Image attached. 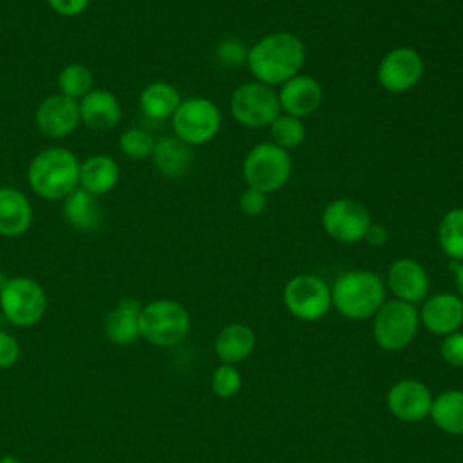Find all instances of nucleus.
<instances>
[{"mask_svg":"<svg viewBox=\"0 0 463 463\" xmlns=\"http://www.w3.org/2000/svg\"><path fill=\"white\" fill-rule=\"evenodd\" d=\"M306 61V45L291 31H275L259 38L250 49L246 67L251 76L269 87L282 85L300 74Z\"/></svg>","mask_w":463,"mask_h":463,"instance_id":"1","label":"nucleus"},{"mask_svg":"<svg viewBox=\"0 0 463 463\" xmlns=\"http://www.w3.org/2000/svg\"><path fill=\"white\" fill-rule=\"evenodd\" d=\"M31 190L47 201H63L80 186V161L65 146L40 150L29 163Z\"/></svg>","mask_w":463,"mask_h":463,"instance_id":"2","label":"nucleus"},{"mask_svg":"<svg viewBox=\"0 0 463 463\" xmlns=\"http://www.w3.org/2000/svg\"><path fill=\"white\" fill-rule=\"evenodd\" d=\"M385 302V284L382 277L367 269L342 273L331 288V306L351 320L373 317Z\"/></svg>","mask_w":463,"mask_h":463,"instance_id":"3","label":"nucleus"},{"mask_svg":"<svg viewBox=\"0 0 463 463\" xmlns=\"http://www.w3.org/2000/svg\"><path fill=\"white\" fill-rule=\"evenodd\" d=\"M293 159L288 150L271 141H262L251 146L242 159V177L246 186L273 194L284 188L291 177Z\"/></svg>","mask_w":463,"mask_h":463,"instance_id":"4","label":"nucleus"},{"mask_svg":"<svg viewBox=\"0 0 463 463\" xmlns=\"http://www.w3.org/2000/svg\"><path fill=\"white\" fill-rule=\"evenodd\" d=\"M190 331V315L183 304L172 298H157L143 306L139 336L157 347L181 344Z\"/></svg>","mask_w":463,"mask_h":463,"instance_id":"5","label":"nucleus"},{"mask_svg":"<svg viewBox=\"0 0 463 463\" xmlns=\"http://www.w3.org/2000/svg\"><path fill=\"white\" fill-rule=\"evenodd\" d=\"M174 136L190 146L210 143L221 130L222 114L215 101L195 96L183 99L170 118Z\"/></svg>","mask_w":463,"mask_h":463,"instance_id":"6","label":"nucleus"},{"mask_svg":"<svg viewBox=\"0 0 463 463\" xmlns=\"http://www.w3.org/2000/svg\"><path fill=\"white\" fill-rule=\"evenodd\" d=\"M47 311V295L31 277H9L0 288V313L18 327L38 324Z\"/></svg>","mask_w":463,"mask_h":463,"instance_id":"7","label":"nucleus"},{"mask_svg":"<svg viewBox=\"0 0 463 463\" xmlns=\"http://www.w3.org/2000/svg\"><path fill=\"white\" fill-rule=\"evenodd\" d=\"M230 112L232 118L246 128H268L280 114L277 90L257 80L241 83L232 92Z\"/></svg>","mask_w":463,"mask_h":463,"instance_id":"8","label":"nucleus"},{"mask_svg":"<svg viewBox=\"0 0 463 463\" xmlns=\"http://www.w3.org/2000/svg\"><path fill=\"white\" fill-rule=\"evenodd\" d=\"M373 317L374 340L385 351H400L407 347L420 326V315L414 304L398 298L383 302Z\"/></svg>","mask_w":463,"mask_h":463,"instance_id":"9","label":"nucleus"},{"mask_svg":"<svg viewBox=\"0 0 463 463\" xmlns=\"http://www.w3.org/2000/svg\"><path fill=\"white\" fill-rule=\"evenodd\" d=\"M324 232L344 244H354L365 239L373 217L365 204L351 197H338L327 203L320 215Z\"/></svg>","mask_w":463,"mask_h":463,"instance_id":"10","label":"nucleus"},{"mask_svg":"<svg viewBox=\"0 0 463 463\" xmlns=\"http://www.w3.org/2000/svg\"><path fill=\"white\" fill-rule=\"evenodd\" d=\"M288 311L306 322L322 318L331 307V288L317 275L300 273L291 277L282 291Z\"/></svg>","mask_w":463,"mask_h":463,"instance_id":"11","label":"nucleus"},{"mask_svg":"<svg viewBox=\"0 0 463 463\" xmlns=\"http://www.w3.org/2000/svg\"><path fill=\"white\" fill-rule=\"evenodd\" d=\"M425 63L421 54L407 45L394 47L383 54L376 69V80L387 92L402 94L414 89L423 78Z\"/></svg>","mask_w":463,"mask_h":463,"instance_id":"12","label":"nucleus"},{"mask_svg":"<svg viewBox=\"0 0 463 463\" xmlns=\"http://www.w3.org/2000/svg\"><path fill=\"white\" fill-rule=\"evenodd\" d=\"M34 121L38 130L49 139H63L71 136L80 121V105L63 94H51L36 109Z\"/></svg>","mask_w":463,"mask_h":463,"instance_id":"13","label":"nucleus"},{"mask_svg":"<svg viewBox=\"0 0 463 463\" xmlns=\"http://www.w3.org/2000/svg\"><path fill=\"white\" fill-rule=\"evenodd\" d=\"M277 96L280 112L304 119L317 112L324 92L317 78L309 74H297L280 85Z\"/></svg>","mask_w":463,"mask_h":463,"instance_id":"14","label":"nucleus"},{"mask_svg":"<svg viewBox=\"0 0 463 463\" xmlns=\"http://www.w3.org/2000/svg\"><path fill=\"white\" fill-rule=\"evenodd\" d=\"M389 411L402 421H420L430 412L432 394L418 380L405 378L396 382L387 392Z\"/></svg>","mask_w":463,"mask_h":463,"instance_id":"15","label":"nucleus"},{"mask_svg":"<svg viewBox=\"0 0 463 463\" xmlns=\"http://www.w3.org/2000/svg\"><path fill=\"white\" fill-rule=\"evenodd\" d=\"M387 286L398 300L416 304L429 293V275L418 260L396 259L387 269Z\"/></svg>","mask_w":463,"mask_h":463,"instance_id":"16","label":"nucleus"},{"mask_svg":"<svg viewBox=\"0 0 463 463\" xmlns=\"http://www.w3.org/2000/svg\"><path fill=\"white\" fill-rule=\"evenodd\" d=\"M420 315V322L436 336H447L463 324V300L454 293H438L429 297Z\"/></svg>","mask_w":463,"mask_h":463,"instance_id":"17","label":"nucleus"},{"mask_svg":"<svg viewBox=\"0 0 463 463\" xmlns=\"http://www.w3.org/2000/svg\"><path fill=\"white\" fill-rule=\"evenodd\" d=\"M80 121L92 130H110L121 119V103L107 89H92L80 101Z\"/></svg>","mask_w":463,"mask_h":463,"instance_id":"18","label":"nucleus"},{"mask_svg":"<svg viewBox=\"0 0 463 463\" xmlns=\"http://www.w3.org/2000/svg\"><path fill=\"white\" fill-rule=\"evenodd\" d=\"M33 224V204L24 192L13 186H0V235H24Z\"/></svg>","mask_w":463,"mask_h":463,"instance_id":"19","label":"nucleus"},{"mask_svg":"<svg viewBox=\"0 0 463 463\" xmlns=\"http://www.w3.org/2000/svg\"><path fill=\"white\" fill-rule=\"evenodd\" d=\"M141 302L125 297L121 298L105 318V335L112 344L128 345L139 338V317H141Z\"/></svg>","mask_w":463,"mask_h":463,"instance_id":"20","label":"nucleus"},{"mask_svg":"<svg viewBox=\"0 0 463 463\" xmlns=\"http://www.w3.org/2000/svg\"><path fill=\"white\" fill-rule=\"evenodd\" d=\"M150 157L154 161L156 170L161 175L168 179H179L190 170L194 154H192V146L181 141L179 137L163 136L156 139Z\"/></svg>","mask_w":463,"mask_h":463,"instance_id":"21","label":"nucleus"},{"mask_svg":"<svg viewBox=\"0 0 463 463\" xmlns=\"http://www.w3.org/2000/svg\"><path fill=\"white\" fill-rule=\"evenodd\" d=\"M119 181V166L114 157L96 154L80 163V188L92 195L109 194Z\"/></svg>","mask_w":463,"mask_h":463,"instance_id":"22","label":"nucleus"},{"mask_svg":"<svg viewBox=\"0 0 463 463\" xmlns=\"http://www.w3.org/2000/svg\"><path fill=\"white\" fill-rule=\"evenodd\" d=\"M63 217L78 232H96L103 222L98 197L80 186L63 199Z\"/></svg>","mask_w":463,"mask_h":463,"instance_id":"23","label":"nucleus"},{"mask_svg":"<svg viewBox=\"0 0 463 463\" xmlns=\"http://www.w3.org/2000/svg\"><path fill=\"white\" fill-rule=\"evenodd\" d=\"M181 94L177 87L168 81H152L139 94V109L141 112L154 121L170 119L177 107L181 105Z\"/></svg>","mask_w":463,"mask_h":463,"instance_id":"24","label":"nucleus"},{"mask_svg":"<svg viewBox=\"0 0 463 463\" xmlns=\"http://www.w3.org/2000/svg\"><path fill=\"white\" fill-rule=\"evenodd\" d=\"M255 347V333L244 324L226 326L215 338L213 349L222 364L235 365L251 354Z\"/></svg>","mask_w":463,"mask_h":463,"instance_id":"25","label":"nucleus"},{"mask_svg":"<svg viewBox=\"0 0 463 463\" xmlns=\"http://www.w3.org/2000/svg\"><path fill=\"white\" fill-rule=\"evenodd\" d=\"M432 421L447 434L463 436V391L449 389L432 400Z\"/></svg>","mask_w":463,"mask_h":463,"instance_id":"26","label":"nucleus"},{"mask_svg":"<svg viewBox=\"0 0 463 463\" xmlns=\"http://www.w3.org/2000/svg\"><path fill=\"white\" fill-rule=\"evenodd\" d=\"M438 244L441 251L452 259L463 260V208H450L438 224Z\"/></svg>","mask_w":463,"mask_h":463,"instance_id":"27","label":"nucleus"},{"mask_svg":"<svg viewBox=\"0 0 463 463\" xmlns=\"http://www.w3.org/2000/svg\"><path fill=\"white\" fill-rule=\"evenodd\" d=\"M268 130H269V137H271L269 141L288 152L293 148H298L306 139L304 121L300 118H295V116H289L284 112H280L273 119V123L268 127Z\"/></svg>","mask_w":463,"mask_h":463,"instance_id":"28","label":"nucleus"},{"mask_svg":"<svg viewBox=\"0 0 463 463\" xmlns=\"http://www.w3.org/2000/svg\"><path fill=\"white\" fill-rule=\"evenodd\" d=\"M94 76L90 69L83 63H69L58 74L60 94L80 101L85 94L92 90Z\"/></svg>","mask_w":463,"mask_h":463,"instance_id":"29","label":"nucleus"},{"mask_svg":"<svg viewBox=\"0 0 463 463\" xmlns=\"http://www.w3.org/2000/svg\"><path fill=\"white\" fill-rule=\"evenodd\" d=\"M154 145V136L141 127H128L119 134V150L130 159L150 157Z\"/></svg>","mask_w":463,"mask_h":463,"instance_id":"30","label":"nucleus"},{"mask_svg":"<svg viewBox=\"0 0 463 463\" xmlns=\"http://www.w3.org/2000/svg\"><path fill=\"white\" fill-rule=\"evenodd\" d=\"M241 373L235 369V365L230 364H221L215 367L212 374V389L217 396L221 398H230L239 392L241 389Z\"/></svg>","mask_w":463,"mask_h":463,"instance_id":"31","label":"nucleus"},{"mask_svg":"<svg viewBox=\"0 0 463 463\" xmlns=\"http://www.w3.org/2000/svg\"><path fill=\"white\" fill-rule=\"evenodd\" d=\"M248 49H250V47H246L244 42H241L239 38L228 36V38L221 40V42L215 45V60H217L221 65H224V67L235 69V67L246 63Z\"/></svg>","mask_w":463,"mask_h":463,"instance_id":"32","label":"nucleus"},{"mask_svg":"<svg viewBox=\"0 0 463 463\" xmlns=\"http://www.w3.org/2000/svg\"><path fill=\"white\" fill-rule=\"evenodd\" d=\"M268 206V194L246 186L239 195V208L244 215L257 217L260 215Z\"/></svg>","mask_w":463,"mask_h":463,"instance_id":"33","label":"nucleus"},{"mask_svg":"<svg viewBox=\"0 0 463 463\" xmlns=\"http://www.w3.org/2000/svg\"><path fill=\"white\" fill-rule=\"evenodd\" d=\"M441 356L447 364L454 367H463V333L461 331H454L443 336Z\"/></svg>","mask_w":463,"mask_h":463,"instance_id":"34","label":"nucleus"},{"mask_svg":"<svg viewBox=\"0 0 463 463\" xmlns=\"http://www.w3.org/2000/svg\"><path fill=\"white\" fill-rule=\"evenodd\" d=\"M20 358V344L7 331H0V369L13 367Z\"/></svg>","mask_w":463,"mask_h":463,"instance_id":"35","label":"nucleus"},{"mask_svg":"<svg viewBox=\"0 0 463 463\" xmlns=\"http://www.w3.org/2000/svg\"><path fill=\"white\" fill-rule=\"evenodd\" d=\"M47 4L60 16L72 18V16H80L81 13H85L90 0H47Z\"/></svg>","mask_w":463,"mask_h":463,"instance_id":"36","label":"nucleus"},{"mask_svg":"<svg viewBox=\"0 0 463 463\" xmlns=\"http://www.w3.org/2000/svg\"><path fill=\"white\" fill-rule=\"evenodd\" d=\"M389 239V230L383 226V224H378V222H373L365 233V239L371 246H383Z\"/></svg>","mask_w":463,"mask_h":463,"instance_id":"37","label":"nucleus"},{"mask_svg":"<svg viewBox=\"0 0 463 463\" xmlns=\"http://www.w3.org/2000/svg\"><path fill=\"white\" fill-rule=\"evenodd\" d=\"M454 280H456V286L459 291V298L463 300V260L458 262L454 268Z\"/></svg>","mask_w":463,"mask_h":463,"instance_id":"38","label":"nucleus"},{"mask_svg":"<svg viewBox=\"0 0 463 463\" xmlns=\"http://www.w3.org/2000/svg\"><path fill=\"white\" fill-rule=\"evenodd\" d=\"M0 463H22V461L16 456L7 454V456H0Z\"/></svg>","mask_w":463,"mask_h":463,"instance_id":"39","label":"nucleus"}]
</instances>
